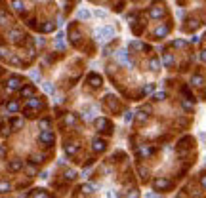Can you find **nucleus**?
<instances>
[{
    "label": "nucleus",
    "mask_w": 206,
    "mask_h": 198,
    "mask_svg": "<svg viewBox=\"0 0 206 198\" xmlns=\"http://www.w3.org/2000/svg\"><path fill=\"white\" fill-rule=\"evenodd\" d=\"M113 34H115V31H113V27H103V29H99V31L96 33V36H103L105 40L113 38Z\"/></svg>",
    "instance_id": "nucleus-1"
},
{
    "label": "nucleus",
    "mask_w": 206,
    "mask_h": 198,
    "mask_svg": "<svg viewBox=\"0 0 206 198\" xmlns=\"http://www.w3.org/2000/svg\"><path fill=\"white\" fill-rule=\"evenodd\" d=\"M40 141L46 143V145H51V143H54V135H51L50 130H42V133H40Z\"/></svg>",
    "instance_id": "nucleus-2"
},
{
    "label": "nucleus",
    "mask_w": 206,
    "mask_h": 198,
    "mask_svg": "<svg viewBox=\"0 0 206 198\" xmlns=\"http://www.w3.org/2000/svg\"><path fill=\"white\" fill-rule=\"evenodd\" d=\"M19 86H21V78L19 76H12L8 80V90H17Z\"/></svg>",
    "instance_id": "nucleus-3"
},
{
    "label": "nucleus",
    "mask_w": 206,
    "mask_h": 198,
    "mask_svg": "<svg viewBox=\"0 0 206 198\" xmlns=\"http://www.w3.org/2000/svg\"><path fill=\"white\" fill-rule=\"evenodd\" d=\"M8 38L12 40V42H19V40L23 38V33H21V31H19V29H13V31H10Z\"/></svg>",
    "instance_id": "nucleus-4"
},
{
    "label": "nucleus",
    "mask_w": 206,
    "mask_h": 198,
    "mask_svg": "<svg viewBox=\"0 0 206 198\" xmlns=\"http://www.w3.org/2000/svg\"><path fill=\"white\" fill-rule=\"evenodd\" d=\"M116 57H118V61H120V63H124V65L130 67V61H128V51H126V50H120V51L116 54Z\"/></svg>",
    "instance_id": "nucleus-5"
},
{
    "label": "nucleus",
    "mask_w": 206,
    "mask_h": 198,
    "mask_svg": "<svg viewBox=\"0 0 206 198\" xmlns=\"http://www.w3.org/2000/svg\"><path fill=\"white\" fill-rule=\"evenodd\" d=\"M76 17H78V19H90V17H92V13H90V10L80 8L78 12H76Z\"/></svg>",
    "instance_id": "nucleus-6"
},
{
    "label": "nucleus",
    "mask_w": 206,
    "mask_h": 198,
    "mask_svg": "<svg viewBox=\"0 0 206 198\" xmlns=\"http://www.w3.org/2000/svg\"><path fill=\"white\" fill-rule=\"evenodd\" d=\"M21 168H23V162H21V160H13V162H10V166H8L10 171H19Z\"/></svg>",
    "instance_id": "nucleus-7"
},
{
    "label": "nucleus",
    "mask_w": 206,
    "mask_h": 198,
    "mask_svg": "<svg viewBox=\"0 0 206 198\" xmlns=\"http://www.w3.org/2000/svg\"><path fill=\"white\" fill-rule=\"evenodd\" d=\"M166 187H170L168 179H154V189H166Z\"/></svg>",
    "instance_id": "nucleus-8"
},
{
    "label": "nucleus",
    "mask_w": 206,
    "mask_h": 198,
    "mask_svg": "<svg viewBox=\"0 0 206 198\" xmlns=\"http://www.w3.org/2000/svg\"><path fill=\"white\" fill-rule=\"evenodd\" d=\"M42 103H40V99L38 97H31L29 99V103H27V107H31V109H38Z\"/></svg>",
    "instance_id": "nucleus-9"
},
{
    "label": "nucleus",
    "mask_w": 206,
    "mask_h": 198,
    "mask_svg": "<svg viewBox=\"0 0 206 198\" xmlns=\"http://www.w3.org/2000/svg\"><path fill=\"white\" fill-rule=\"evenodd\" d=\"M63 38H65V36H63V33H59L57 36H55V46H57L59 50H63V48H65V44H63Z\"/></svg>",
    "instance_id": "nucleus-10"
},
{
    "label": "nucleus",
    "mask_w": 206,
    "mask_h": 198,
    "mask_svg": "<svg viewBox=\"0 0 206 198\" xmlns=\"http://www.w3.org/2000/svg\"><path fill=\"white\" fill-rule=\"evenodd\" d=\"M21 95H23V97H33V95H34V88H31V86H29V88H23V90H21Z\"/></svg>",
    "instance_id": "nucleus-11"
},
{
    "label": "nucleus",
    "mask_w": 206,
    "mask_h": 198,
    "mask_svg": "<svg viewBox=\"0 0 206 198\" xmlns=\"http://www.w3.org/2000/svg\"><path fill=\"white\" fill-rule=\"evenodd\" d=\"M6 109H8V112H17L19 111V105L15 101H10L8 105H6Z\"/></svg>",
    "instance_id": "nucleus-12"
},
{
    "label": "nucleus",
    "mask_w": 206,
    "mask_h": 198,
    "mask_svg": "<svg viewBox=\"0 0 206 198\" xmlns=\"http://www.w3.org/2000/svg\"><path fill=\"white\" fill-rule=\"evenodd\" d=\"M12 6H13L15 12H23V2H21V0H13Z\"/></svg>",
    "instance_id": "nucleus-13"
},
{
    "label": "nucleus",
    "mask_w": 206,
    "mask_h": 198,
    "mask_svg": "<svg viewBox=\"0 0 206 198\" xmlns=\"http://www.w3.org/2000/svg\"><path fill=\"white\" fill-rule=\"evenodd\" d=\"M94 149L96 150H103V149H105V143L99 141V139H96V141H94Z\"/></svg>",
    "instance_id": "nucleus-14"
},
{
    "label": "nucleus",
    "mask_w": 206,
    "mask_h": 198,
    "mask_svg": "<svg viewBox=\"0 0 206 198\" xmlns=\"http://www.w3.org/2000/svg\"><path fill=\"white\" fill-rule=\"evenodd\" d=\"M166 33H168V29H166V27H158L157 31H154V34H157V36H164Z\"/></svg>",
    "instance_id": "nucleus-15"
},
{
    "label": "nucleus",
    "mask_w": 206,
    "mask_h": 198,
    "mask_svg": "<svg viewBox=\"0 0 206 198\" xmlns=\"http://www.w3.org/2000/svg\"><path fill=\"white\" fill-rule=\"evenodd\" d=\"M94 189H96V185H84V187H82L84 192H94Z\"/></svg>",
    "instance_id": "nucleus-16"
},
{
    "label": "nucleus",
    "mask_w": 206,
    "mask_h": 198,
    "mask_svg": "<svg viewBox=\"0 0 206 198\" xmlns=\"http://www.w3.org/2000/svg\"><path fill=\"white\" fill-rule=\"evenodd\" d=\"M10 191V183H0V192H8Z\"/></svg>",
    "instance_id": "nucleus-17"
},
{
    "label": "nucleus",
    "mask_w": 206,
    "mask_h": 198,
    "mask_svg": "<svg viewBox=\"0 0 206 198\" xmlns=\"http://www.w3.org/2000/svg\"><path fill=\"white\" fill-rule=\"evenodd\" d=\"M31 78H33V80H40V74H38V71H31Z\"/></svg>",
    "instance_id": "nucleus-18"
},
{
    "label": "nucleus",
    "mask_w": 206,
    "mask_h": 198,
    "mask_svg": "<svg viewBox=\"0 0 206 198\" xmlns=\"http://www.w3.org/2000/svg\"><path fill=\"white\" fill-rule=\"evenodd\" d=\"M44 90L48 92V93H51V92H54V86H51L50 82H44Z\"/></svg>",
    "instance_id": "nucleus-19"
},
{
    "label": "nucleus",
    "mask_w": 206,
    "mask_h": 198,
    "mask_svg": "<svg viewBox=\"0 0 206 198\" xmlns=\"http://www.w3.org/2000/svg\"><path fill=\"white\" fill-rule=\"evenodd\" d=\"M151 69L153 71H158V59H151Z\"/></svg>",
    "instance_id": "nucleus-20"
},
{
    "label": "nucleus",
    "mask_w": 206,
    "mask_h": 198,
    "mask_svg": "<svg viewBox=\"0 0 206 198\" xmlns=\"http://www.w3.org/2000/svg\"><path fill=\"white\" fill-rule=\"evenodd\" d=\"M162 15V10H153L151 12V17H160Z\"/></svg>",
    "instance_id": "nucleus-21"
},
{
    "label": "nucleus",
    "mask_w": 206,
    "mask_h": 198,
    "mask_svg": "<svg viewBox=\"0 0 206 198\" xmlns=\"http://www.w3.org/2000/svg\"><path fill=\"white\" fill-rule=\"evenodd\" d=\"M65 177H67V179H75V177H76V171H67V173H65Z\"/></svg>",
    "instance_id": "nucleus-22"
},
{
    "label": "nucleus",
    "mask_w": 206,
    "mask_h": 198,
    "mask_svg": "<svg viewBox=\"0 0 206 198\" xmlns=\"http://www.w3.org/2000/svg\"><path fill=\"white\" fill-rule=\"evenodd\" d=\"M164 97H166V95H164V92H158V93H154V99H157V101H162Z\"/></svg>",
    "instance_id": "nucleus-23"
},
{
    "label": "nucleus",
    "mask_w": 206,
    "mask_h": 198,
    "mask_svg": "<svg viewBox=\"0 0 206 198\" xmlns=\"http://www.w3.org/2000/svg\"><path fill=\"white\" fill-rule=\"evenodd\" d=\"M172 55H164V65H172Z\"/></svg>",
    "instance_id": "nucleus-24"
},
{
    "label": "nucleus",
    "mask_w": 206,
    "mask_h": 198,
    "mask_svg": "<svg viewBox=\"0 0 206 198\" xmlns=\"http://www.w3.org/2000/svg\"><path fill=\"white\" fill-rule=\"evenodd\" d=\"M193 84H195V86H200V84H202V78H200V76H195V78H193Z\"/></svg>",
    "instance_id": "nucleus-25"
},
{
    "label": "nucleus",
    "mask_w": 206,
    "mask_h": 198,
    "mask_svg": "<svg viewBox=\"0 0 206 198\" xmlns=\"http://www.w3.org/2000/svg\"><path fill=\"white\" fill-rule=\"evenodd\" d=\"M96 15H97V17H107V12H103V10H96Z\"/></svg>",
    "instance_id": "nucleus-26"
},
{
    "label": "nucleus",
    "mask_w": 206,
    "mask_h": 198,
    "mask_svg": "<svg viewBox=\"0 0 206 198\" xmlns=\"http://www.w3.org/2000/svg\"><path fill=\"white\" fill-rule=\"evenodd\" d=\"M40 128H44V130H50V122H48V120H42V122H40Z\"/></svg>",
    "instance_id": "nucleus-27"
},
{
    "label": "nucleus",
    "mask_w": 206,
    "mask_h": 198,
    "mask_svg": "<svg viewBox=\"0 0 206 198\" xmlns=\"http://www.w3.org/2000/svg\"><path fill=\"white\" fill-rule=\"evenodd\" d=\"M50 31H54V25H51V23L44 25V33H50Z\"/></svg>",
    "instance_id": "nucleus-28"
},
{
    "label": "nucleus",
    "mask_w": 206,
    "mask_h": 198,
    "mask_svg": "<svg viewBox=\"0 0 206 198\" xmlns=\"http://www.w3.org/2000/svg\"><path fill=\"white\" fill-rule=\"evenodd\" d=\"M12 126H13V128H21V126H23V122H21V120H13V122H12Z\"/></svg>",
    "instance_id": "nucleus-29"
},
{
    "label": "nucleus",
    "mask_w": 206,
    "mask_h": 198,
    "mask_svg": "<svg viewBox=\"0 0 206 198\" xmlns=\"http://www.w3.org/2000/svg\"><path fill=\"white\" fill-rule=\"evenodd\" d=\"M67 153H69V154H75V153H76V147H71V145H69V147H67Z\"/></svg>",
    "instance_id": "nucleus-30"
},
{
    "label": "nucleus",
    "mask_w": 206,
    "mask_h": 198,
    "mask_svg": "<svg viewBox=\"0 0 206 198\" xmlns=\"http://www.w3.org/2000/svg\"><path fill=\"white\" fill-rule=\"evenodd\" d=\"M153 88H154L153 84H149V86H145V93H149V92H153Z\"/></svg>",
    "instance_id": "nucleus-31"
},
{
    "label": "nucleus",
    "mask_w": 206,
    "mask_h": 198,
    "mask_svg": "<svg viewBox=\"0 0 206 198\" xmlns=\"http://www.w3.org/2000/svg\"><path fill=\"white\" fill-rule=\"evenodd\" d=\"M202 187L206 189V177H202Z\"/></svg>",
    "instance_id": "nucleus-32"
},
{
    "label": "nucleus",
    "mask_w": 206,
    "mask_h": 198,
    "mask_svg": "<svg viewBox=\"0 0 206 198\" xmlns=\"http://www.w3.org/2000/svg\"><path fill=\"white\" fill-rule=\"evenodd\" d=\"M202 59H206V51H202Z\"/></svg>",
    "instance_id": "nucleus-33"
}]
</instances>
